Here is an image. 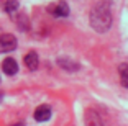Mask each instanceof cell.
Returning <instances> with one entry per match:
<instances>
[{"label":"cell","instance_id":"13","mask_svg":"<svg viewBox=\"0 0 128 126\" xmlns=\"http://www.w3.org/2000/svg\"><path fill=\"white\" fill-rule=\"evenodd\" d=\"M107 2H108V0H107Z\"/></svg>","mask_w":128,"mask_h":126},{"label":"cell","instance_id":"2","mask_svg":"<svg viewBox=\"0 0 128 126\" xmlns=\"http://www.w3.org/2000/svg\"><path fill=\"white\" fill-rule=\"evenodd\" d=\"M16 38L13 34H0V52H10L16 49Z\"/></svg>","mask_w":128,"mask_h":126},{"label":"cell","instance_id":"10","mask_svg":"<svg viewBox=\"0 0 128 126\" xmlns=\"http://www.w3.org/2000/svg\"><path fill=\"white\" fill-rule=\"evenodd\" d=\"M18 2H16V0H7V2H5V5H4V8H5V11H7V13H15L16 10H18Z\"/></svg>","mask_w":128,"mask_h":126},{"label":"cell","instance_id":"12","mask_svg":"<svg viewBox=\"0 0 128 126\" xmlns=\"http://www.w3.org/2000/svg\"><path fill=\"white\" fill-rule=\"evenodd\" d=\"M2 98H4V93L0 92V102H2Z\"/></svg>","mask_w":128,"mask_h":126},{"label":"cell","instance_id":"11","mask_svg":"<svg viewBox=\"0 0 128 126\" xmlns=\"http://www.w3.org/2000/svg\"><path fill=\"white\" fill-rule=\"evenodd\" d=\"M12 126H25L23 123H15V125H12Z\"/></svg>","mask_w":128,"mask_h":126},{"label":"cell","instance_id":"3","mask_svg":"<svg viewBox=\"0 0 128 126\" xmlns=\"http://www.w3.org/2000/svg\"><path fill=\"white\" fill-rule=\"evenodd\" d=\"M84 121H86V126H105L104 121H102V118H100V115H98L95 110H92V108L86 110V113H84Z\"/></svg>","mask_w":128,"mask_h":126},{"label":"cell","instance_id":"5","mask_svg":"<svg viewBox=\"0 0 128 126\" xmlns=\"http://www.w3.org/2000/svg\"><path fill=\"white\" fill-rule=\"evenodd\" d=\"M2 71L5 72L7 75H15L18 72V64L13 57H7V59L2 62Z\"/></svg>","mask_w":128,"mask_h":126},{"label":"cell","instance_id":"9","mask_svg":"<svg viewBox=\"0 0 128 126\" xmlns=\"http://www.w3.org/2000/svg\"><path fill=\"white\" fill-rule=\"evenodd\" d=\"M58 62H59V66H61V67L68 69V71H77V69H79V64L72 62V61H69V59H64V57L58 59Z\"/></svg>","mask_w":128,"mask_h":126},{"label":"cell","instance_id":"8","mask_svg":"<svg viewBox=\"0 0 128 126\" xmlns=\"http://www.w3.org/2000/svg\"><path fill=\"white\" fill-rule=\"evenodd\" d=\"M118 75H120L122 85L128 89V64H120L118 66Z\"/></svg>","mask_w":128,"mask_h":126},{"label":"cell","instance_id":"1","mask_svg":"<svg viewBox=\"0 0 128 126\" xmlns=\"http://www.w3.org/2000/svg\"><path fill=\"white\" fill-rule=\"evenodd\" d=\"M112 8H110V2L107 0H100L98 3L94 5L90 10V25L95 31L98 33H105L112 28Z\"/></svg>","mask_w":128,"mask_h":126},{"label":"cell","instance_id":"4","mask_svg":"<svg viewBox=\"0 0 128 126\" xmlns=\"http://www.w3.org/2000/svg\"><path fill=\"white\" fill-rule=\"evenodd\" d=\"M49 13L53 16H68L69 15V5L66 3V2H56V3L49 5Z\"/></svg>","mask_w":128,"mask_h":126},{"label":"cell","instance_id":"7","mask_svg":"<svg viewBox=\"0 0 128 126\" xmlns=\"http://www.w3.org/2000/svg\"><path fill=\"white\" fill-rule=\"evenodd\" d=\"M23 62H25V66L30 69V71H36L38 69V64H40V59H38V54L34 51L28 52L25 57H23Z\"/></svg>","mask_w":128,"mask_h":126},{"label":"cell","instance_id":"6","mask_svg":"<svg viewBox=\"0 0 128 126\" xmlns=\"http://www.w3.org/2000/svg\"><path fill=\"white\" fill-rule=\"evenodd\" d=\"M51 118V108L48 107V105H41V107H38L36 110H34V120L36 121H48V120Z\"/></svg>","mask_w":128,"mask_h":126}]
</instances>
